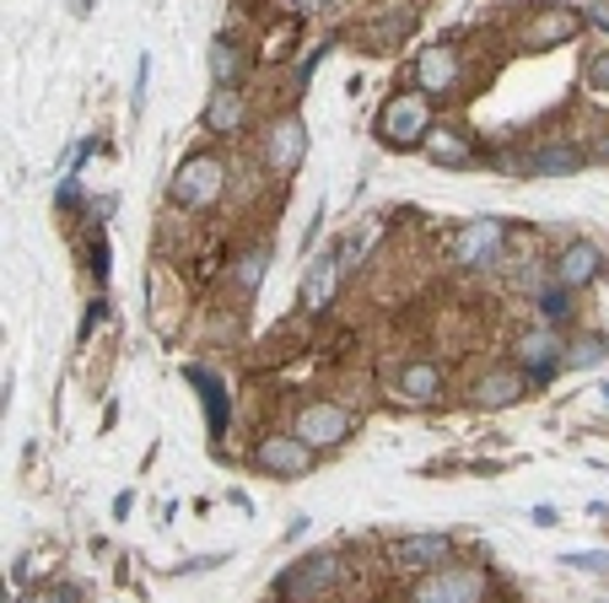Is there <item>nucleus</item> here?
I'll use <instances>...</instances> for the list:
<instances>
[{"mask_svg": "<svg viewBox=\"0 0 609 603\" xmlns=\"http://www.w3.org/2000/svg\"><path fill=\"white\" fill-rule=\"evenodd\" d=\"M432 130H437V119H432V98L421 87H405V92H389L383 98V108H378V141L389 151L427 146Z\"/></svg>", "mask_w": 609, "mask_h": 603, "instance_id": "nucleus-1", "label": "nucleus"}, {"mask_svg": "<svg viewBox=\"0 0 609 603\" xmlns=\"http://www.w3.org/2000/svg\"><path fill=\"white\" fill-rule=\"evenodd\" d=\"M227 178H232L227 156H216V151H194V156H183V162L173 167V178H167V200H173L178 210H211V205L227 194Z\"/></svg>", "mask_w": 609, "mask_h": 603, "instance_id": "nucleus-2", "label": "nucleus"}, {"mask_svg": "<svg viewBox=\"0 0 609 603\" xmlns=\"http://www.w3.org/2000/svg\"><path fill=\"white\" fill-rule=\"evenodd\" d=\"M458 270H496L502 254H507V221L502 216H469L454 227V243H448Z\"/></svg>", "mask_w": 609, "mask_h": 603, "instance_id": "nucleus-3", "label": "nucleus"}, {"mask_svg": "<svg viewBox=\"0 0 609 603\" xmlns=\"http://www.w3.org/2000/svg\"><path fill=\"white\" fill-rule=\"evenodd\" d=\"M334 582H340V555L313 550V555H297V561L276 577V599L281 603H313V599H323Z\"/></svg>", "mask_w": 609, "mask_h": 603, "instance_id": "nucleus-4", "label": "nucleus"}, {"mask_svg": "<svg viewBox=\"0 0 609 603\" xmlns=\"http://www.w3.org/2000/svg\"><path fill=\"white\" fill-rule=\"evenodd\" d=\"M313 458H318V448H307L297 432H265L249 452V463L270 479H303V474H313Z\"/></svg>", "mask_w": 609, "mask_h": 603, "instance_id": "nucleus-5", "label": "nucleus"}, {"mask_svg": "<svg viewBox=\"0 0 609 603\" xmlns=\"http://www.w3.org/2000/svg\"><path fill=\"white\" fill-rule=\"evenodd\" d=\"M292 432L303 437L307 448L329 452L356 432V415L345 405H334V399H307V405H297V415H292Z\"/></svg>", "mask_w": 609, "mask_h": 603, "instance_id": "nucleus-6", "label": "nucleus"}, {"mask_svg": "<svg viewBox=\"0 0 609 603\" xmlns=\"http://www.w3.org/2000/svg\"><path fill=\"white\" fill-rule=\"evenodd\" d=\"M259 162H265L276 178L303 172V162H307V125L297 119V114H276V119L265 125V136H259Z\"/></svg>", "mask_w": 609, "mask_h": 603, "instance_id": "nucleus-7", "label": "nucleus"}, {"mask_svg": "<svg viewBox=\"0 0 609 603\" xmlns=\"http://www.w3.org/2000/svg\"><path fill=\"white\" fill-rule=\"evenodd\" d=\"M485 593H491L485 572H474V566H443V572H427L416 582L410 603H485Z\"/></svg>", "mask_w": 609, "mask_h": 603, "instance_id": "nucleus-8", "label": "nucleus"}, {"mask_svg": "<svg viewBox=\"0 0 609 603\" xmlns=\"http://www.w3.org/2000/svg\"><path fill=\"white\" fill-rule=\"evenodd\" d=\"M609 270V259H605V248L599 243H588V238H572L556 259H550V286H561V292H583V286H594L599 275Z\"/></svg>", "mask_w": 609, "mask_h": 603, "instance_id": "nucleus-9", "label": "nucleus"}, {"mask_svg": "<svg viewBox=\"0 0 609 603\" xmlns=\"http://www.w3.org/2000/svg\"><path fill=\"white\" fill-rule=\"evenodd\" d=\"M588 156H594V151L572 146V141H540V146H529L523 156H512L507 167H512L518 178H572V172L588 167Z\"/></svg>", "mask_w": 609, "mask_h": 603, "instance_id": "nucleus-10", "label": "nucleus"}, {"mask_svg": "<svg viewBox=\"0 0 609 603\" xmlns=\"http://www.w3.org/2000/svg\"><path fill=\"white\" fill-rule=\"evenodd\" d=\"M561 356H567V339H561L550 323H540V329H529V334L518 339V367H523L529 388H545L556 372H567Z\"/></svg>", "mask_w": 609, "mask_h": 603, "instance_id": "nucleus-11", "label": "nucleus"}, {"mask_svg": "<svg viewBox=\"0 0 609 603\" xmlns=\"http://www.w3.org/2000/svg\"><path fill=\"white\" fill-rule=\"evenodd\" d=\"M458 81H464V60H458L454 43H427V49L416 54V87H421L427 98H448Z\"/></svg>", "mask_w": 609, "mask_h": 603, "instance_id": "nucleus-12", "label": "nucleus"}, {"mask_svg": "<svg viewBox=\"0 0 609 603\" xmlns=\"http://www.w3.org/2000/svg\"><path fill=\"white\" fill-rule=\"evenodd\" d=\"M243 125H249V98H243V87H211L205 114H200V130L216 136V141H227V136H238Z\"/></svg>", "mask_w": 609, "mask_h": 603, "instance_id": "nucleus-13", "label": "nucleus"}, {"mask_svg": "<svg viewBox=\"0 0 609 603\" xmlns=\"http://www.w3.org/2000/svg\"><path fill=\"white\" fill-rule=\"evenodd\" d=\"M443 383H448V372L437 367V361H405L394 377H389V394L399 399V405H432L437 394H443Z\"/></svg>", "mask_w": 609, "mask_h": 603, "instance_id": "nucleus-14", "label": "nucleus"}, {"mask_svg": "<svg viewBox=\"0 0 609 603\" xmlns=\"http://www.w3.org/2000/svg\"><path fill=\"white\" fill-rule=\"evenodd\" d=\"M389 555L405 572H443L454 561V539L448 534H405V539H394Z\"/></svg>", "mask_w": 609, "mask_h": 603, "instance_id": "nucleus-15", "label": "nucleus"}, {"mask_svg": "<svg viewBox=\"0 0 609 603\" xmlns=\"http://www.w3.org/2000/svg\"><path fill=\"white\" fill-rule=\"evenodd\" d=\"M523 394H534L529 388V377H523V367H491V372H480L474 377V410H507V405H518Z\"/></svg>", "mask_w": 609, "mask_h": 603, "instance_id": "nucleus-16", "label": "nucleus"}, {"mask_svg": "<svg viewBox=\"0 0 609 603\" xmlns=\"http://www.w3.org/2000/svg\"><path fill=\"white\" fill-rule=\"evenodd\" d=\"M340 275H345V254L340 248H323L313 254V265L303 270V307L307 312H323L334 292H340Z\"/></svg>", "mask_w": 609, "mask_h": 603, "instance_id": "nucleus-17", "label": "nucleus"}, {"mask_svg": "<svg viewBox=\"0 0 609 603\" xmlns=\"http://www.w3.org/2000/svg\"><path fill=\"white\" fill-rule=\"evenodd\" d=\"M578 33H583V16H578L572 5H545V11L529 16L523 43H529V49H556V43H572Z\"/></svg>", "mask_w": 609, "mask_h": 603, "instance_id": "nucleus-18", "label": "nucleus"}, {"mask_svg": "<svg viewBox=\"0 0 609 603\" xmlns=\"http://www.w3.org/2000/svg\"><path fill=\"white\" fill-rule=\"evenodd\" d=\"M183 383H194V394H200V405H205V426H211V437H227V426H232V399H227V383L211 372V367H183Z\"/></svg>", "mask_w": 609, "mask_h": 603, "instance_id": "nucleus-19", "label": "nucleus"}, {"mask_svg": "<svg viewBox=\"0 0 609 603\" xmlns=\"http://www.w3.org/2000/svg\"><path fill=\"white\" fill-rule=\"evenodd\" d=\"M427 156L437 162V167H448V172H464V167H474L480 162V151H474V141L458 130V125H437L432 136H427Z\"/></svg>", "mask_w": 609, "mask_h": 603, "instance_id": "nucleus-20", "label": "nucleus"}, {"mask_svg": "<svg viewBox=\"0 0 609 603\" xmlns=\"http://www.w3.org/2000/svg\"><path fill=\"white\" fill-rule=\"evenodd\" d=\"M410 27H416V11H410V5H405V11H399V5H389L378 22H367V27H361V43H367V49H394Z\"/></svg>", "mask_w": 609, "mask_h": 603, "instance_id": "nucleus-21", "label": "nucleus"}, {"mask_svg": "<svg viewBox=\"0 0 609 603\" xmlns=\"http://www.w3.org/2000/svg\"><path fill=\"white\" fill-rule=\"evenodd\" d=\"M243 70H249V54H243V43L221 33V38L211 43V76H216V87H238V81H243Z\"/></svg>", "mask_w": 609, "mask_h": 603, "instance_id": "nucleus-22", "label": "nucleus"}, {"mask_svg": "<svg viewBox=\"0 0 609 603\" xmlns=\"http://www.w3.org/2000/svg\"><path fill=\"white\" fill-rule=\"evenodd\" d=\"M609 356V339L605 334H578V339H567V356H561V367L567 372H588V367H599Z\"/></svg>", "mask_w": 609, "mask_h": 603, "instance_id": "nucleus-23", "label": "nucleus"}, {"mask_svg": "<svg viewBox=\"0 0 609 603\" xmlns=\"http://www.w3.org/2000/svg\"><path fill=\"white\" fill-rule=\"evenodd\" d=\"M265 270H270V248H249V254H238V265H232L238 292H243V297H254V292H259V281H265Z\"/></svg>", "mask_w": 609, "mask_h": 603, "instance_id": "nucleus-24", "label": "nucleus"}, {"mask_svg": "<svg viewBox=\"0 0 609 603\" xmlns=\"http://www.w3.org/2000/svg\"><path fill=\"white\" fill-rule=\"evenodd\" d=\"M534 302H540V318H545V323H567V318H572V307H578L572 292H561V286H545Z\"/></svg>", "mask_w": 609, "mask_h": 603, "instance_id": "nucleus-25", "label": "nucleus"}, {"mask_svg": "<svg viewBox=\"0 0 609 603\" xmlns=\"http://www.w3.org/2000/svg\"><path fill=\"white\" fill-rule=\"evenodd\" d=\"M583 87L609 92V49H599V54H588V60H583Z\"/></svg>", "mask_w": 609, "mask_h": 603, "instance_id": "nucleus-26", "label": "nucleus"}, {"mask_svg": "<svg viewBox=\"0 0 609 603\" xmlns=\"http://www.w3.org/2000/svg\"><path fill=\"white\" fill-rule=\"evenodd\" d=\"M572 572H594V577H605L609 572V550H572V555H561Z\"/></svg>", "mask_w": 609, "mask_h": 603, "instance_id": "nucleus-27", "label": "nucleus"}, {"mask_svg": "<svg viewBox=\"0 0 609 603\" xmlns=\"http://www.w3.org/2000/svg\"><path fill=\"white\" fill-rule=\"evenodd\" d=\"M54 205H60V210H76V205H81V172H65V178L54 183Z\"/></svg>", "mask_w": 609, "mask_h": 603, "instance_id": "nucleus-28", "label": "nucleus"}, {"mask_svg": "<svg viewBox=\"0 0 609 603\" xmlns=\"http://www.w3.org/2000/svg\"><path fill=\"white\" fill-rule=\"evenodd\" d=\"M87 259H92V275H98V286H109V238H103V232H92V243H87Z\"/></svg>", "mask_w": 609, "mask_h": 603, "instance_id": "nucleus-29", "label": "nucleus"}, {"mask_svg": "<svg viewBox=\"0 0 609 603\" xmlns=\"http://www.w3.org/2000/svg\"><path fill=\"white\" fill-rule=\"evenodd\" d=\"M43 603H87V593H81L76 582H65V577H60V582H49V588H43Z\"/></svg>", "mask_w": 609, "mask_h": 603, "instance_id": "nucleus-30", "label": "nucleus"}, {"mask_svg": "<svg viewBox=\"0 0 609 603\" xmlns=\"http://www.w3.org/2000/svg\"><path fill=\"white\" fill-rule=\"evenodd\" d=\"M534 523H540V528H556L561 517H556V506H534Z\"/></svg>", "mask_w": 609, "mask_h": 603, "instance_id": "nucleus-31", "label": "nucleus"}, {"mask_svg": "<svg viewBox=\"0 0 609 603\" xmlns=\"http://www.w3.org/2000/svg\"><path fill=\"white\" fill-rule=\"evenodd\" d=\"M287 5H292V11H303V16H307V11H323L329 0H287Z\"/></svg>", "mask_w": 609, "mask_h": 603, "instance_id": "nucleus-32", "label": "nucleus"}, {"mask_svg": "<svg viewBox=\"0 0 609 603\" xmlns=\"http://www.w3.org/2000/svg\"><path fill=\"white\" fill-rule=\"evenodd\" d=\"M5 603H38V599H27V593H5Z\"/></svg>", "mask_w": 609, "mask_h": 603, "instance_id": "nucleus-33", "label": "nucleus"}, {"mask_svg": "<svg viewBox=\"0 0 609 603\" xmlns=\"http://www.w3.org/2000/svg\"><path fill=\"white\" fill-rule=\"evenodd\" d=\"M594 156H609V136H599V146H594Z\"/></svg>", "mask_w": 609, "mask_h": 603, "instance_id": "nucleus-34", "label": "nucleus"}, {"mask_svg": "<svg viewBox=\"0 0 609 603\" xmlns=\"http://www.w3.org/2000/svg\"><path fill=\"white\" fill-rule=\"evenodd\" d=\"M599 399H605V410H609V383H605V394H599Z\"/></svg>", "mask_w": 609, "mask_h": 603, "instance_id": "nucleus-35", "label": "nucleus"}, {"mask_svg": "<svg viewBox=\"0 0 609 603\" xmlns=\"http://www.w3.org/2000/svg\"><path fill=\"white\" fill-rule=\"evenodd\" d=\"M594 5H599V11H609V0H594Z\"/></svg>", "mask_w": 609, "mask_h": 603, "instance_id": "nucleus-36", "label": "nucleus"}]
</instances>
